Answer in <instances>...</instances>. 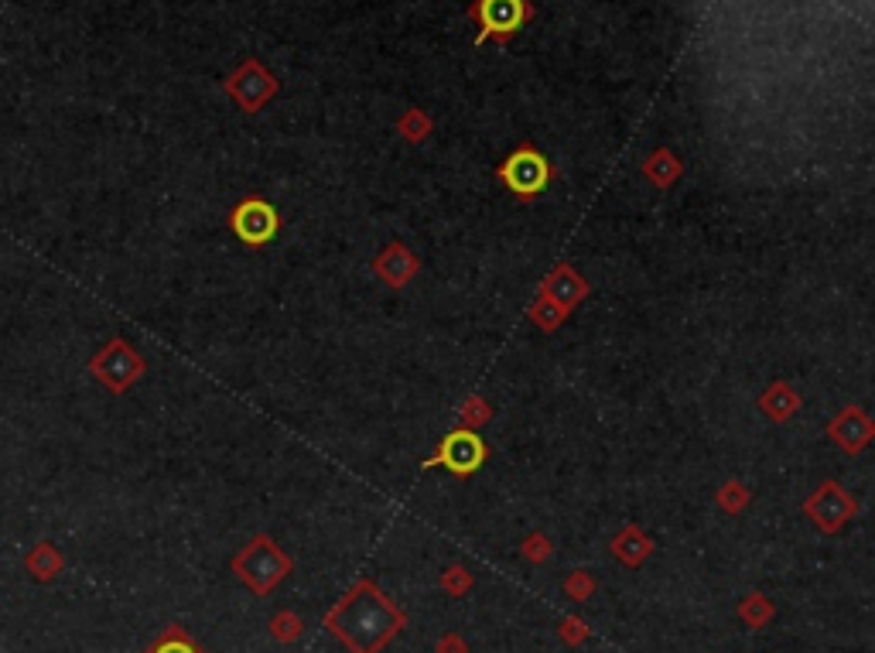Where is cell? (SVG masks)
Returning <instances> with one entry per match:
<instances>
[{
	"mask_svg": "<svg viewBox=\"0 0 875 653\" xmlns=\"http://www.w3.org/2000/svg\"><path fill=\"white\" fill-rule=\"evenodd\" d=\"M322 626L349 653H383L407 630V612L373 578H356L322 616Z\"/></svg>",
	"mask_w": 875,
	"mask_h": 653,
	"instance_id": "1",
	"label": "cell"
},
{
	"mask_svg": "<svg viewBox=\"0 0 875 653\" xmlns=\"http://www.w3.org/2000/svg\"><path fill=\"white\" fill-rule=\"evenodd\" d=\"M230 568H233L236 582L247 585L257 599H267V595H271L274 589H281V585L291 578L294 561L271 534H253L250 541L233 554Z\"/></svg>",
	"mask_w": 875,
	"mask_h": 653,
	"instance_id": "2",
	"label": "cell"
},
{
	"mask_svg": "<svg viewBox=\"0 0 875 653\" xmlns=\"http://www.w3.org/2000/svg\"><path fill=\"white\" fill-rule=\"evenodd\" d=\"M496 178L506 185V192L517 202H537L547 192V185L558 178V168L544 158L534 144H520L496 165Z\"/></svg>",
	"mask_w": 875,
	"mask_h": 653,
	"instance_id": "3",
	"label": "cell"
},
{
	"mask_svg": "<svg viewBox=\"0 0 875 653\" xmlns=\"http://www.w3.org/2000/svg\"><path fill=\"white\" fill-rule=\"evenodd\" d=\"M800 510H804V517L811 520V527L817 530V534L834 537L852 524L862 506H858L855 493H848L838 479H824L821 486H814L811 493H807V500Z\"/></svg>",
	"mask_w": 875,
	"mask_h": 653,
	"instance_id": "4",
	"label": "cell"
},
{
	"mask_svg": "<svg viewBox=\"0 0 875 653\" xmlns=\"http://www.w3.org/2000/svg\"><path fill=\"white\" fill-rule=\"evenodd\" d=\"M226 223H230V233L243 243V247L264 250L267 243L277 240L284 219H281V212H277L274 202H267L264 195H247V199H240L230 209Z\"/></svg>",
	"mask_w": 875,
	"mask_h": 653,
	"instance_id": "5",
	"label": "cell"
},
{
	"mask_svg": "<svg viewBox=\"0 0 875 653\" xmlns=\"http://www.w3.org/2000/svg\"><path fill=\"white\" fill-rule=\"evenodd\" d=\"M89 373H93L110 394H127V390L147 373V359L137 353L127 339L117 336L89 359Z\"/></svg>",
	"mask_w": 875,
	"mask_h": 653,
	"instance_id": "6",
	"label": "cell"
},
{
	"mask_svg": "<svg viewBox=\"0 0 875 653\" xmlns=\"http://www.w3.org/2000/svg\"><path fill=\"white\" fill-rule=\"evenodd\" d=\"M486 459H489V448H486V442H482L479 431L452 428L438 442L435 455H431V459H424V469L441 465V469H448L455 479H469V476H476V472L482 469V462H486Z\"/></svg>",
	"mask_w": 875,
	"mask_h": 653,
	"instance_id": "7",
	"label": "cell"
},
{
	"mask_svg": "<svg viewBox=\"0 0 875 653\" xmlns=\"http://www.w3.org/2000/svg\"><path fill=\"white\" fill-rule=\"evenodd\" d=\"M824 435L831 438V445L838 448V452H845L848 459H855V455H862L865 448L872 445L875 438V421L872 414L865 411L862 404H845L838 414L828 421V428H824Z\"/></svg>",
	"mask_w": 875,
	"mask_h": 653,
	"instance_id": "8",
	"label": "cell"
},
{
	"mask_svg": "<svg viewBox=\"0 0 875 653\" xmlns=\"http://www.w3.org/2000/svg\"><path fill=\"white\" fill-rule=\"evenodd\" d=\"M370 271L376 281L387 284L390 291H404L407 284H414L417 274H421V257H417V250L407 247L404 240H390L387 247L373 253Z\"/></svg>",
	"mask_w": 875,
	"mask_h": 653,
	"instance_id": "9",
	"label": "cell"
},
{
	"mask_svg": "<svg viewBox=\"0 0 875 653\" xmlns=\"http://www.w3.org/2000/svg\"><path fill=\"white\" fill-rule=\"evenodd\" d=\"M537 295L558 301V305L564 308V312H575L582 301H588V295H592V284H588V277L578 271L575 264H568V260H558V264L551 267L541 284H537Z\"/></svg>",
	"mask_w": 875,
	"mask_h": 653,
	"instance_id": "10",
	"label": "cell"
},
{
	"mask_svg": "<svg viewBox=\"0 0 875 653\" xmlns=\"http://www.w3.org/2000/svg\"><path fill=\"white\" fill-rule=\"evenodd\" d=\"M472 14L482 24L479 42H486V38H500L503 42V38H510L513 31L523 28V21L530 18V7L527 0H479L472 7Z\"/></svg>",
	"mask_w": 875,
	"mask_h": 653,
	"instance_id": "11",
	"label": "cell"
},
{
	"mask_svg": "<svg viewBox=\"0 0 875 653\" xmlns=\"http://www.w3.org/2000/svg\"><path fill=\"white\" fill-rule=\"evenodd\" d=\"M226 89H230V96L243 106V110L257 113L260 106H264L277 93V79L267 76L257 62H247V65H240L230 79H226Z\"/></svg>",
	"mask_w": 875,
	"mask_h": 653,
	"instance_id": "12",
	"label": "cell"
},
{
	"mask_svg": "<svg viewBox=\"0 0 875 653\" xmlns=\"http://www.w3.org/2000/svg\"><path fill=\"white\" fill-rule=\"evenodd\" d=\"M653 551H657V544H653V537L640 524H623L609 541V554L629 571L643 568Z\"/></svg>",
	"mask_w": 875,
	"mask_h": 653,
	"instance_id": "13",
	"label": "cell"
},
{
	"mask_svg": "<svg viewBox=\"0 0 875 653\" xmlns=\"http://www.w3.org/2000/svg\"><path fill=\"white\" fill-rule=\"evenodd\" d=\"M756 407H759V414H763L766 421L787 424V421H793L800 414V407H804V397H800V390L793 387V383L773 380L770 387H766L763 394L756 397Z\"/></svg>",
	"mask_w": 875,
	"mask_h": 653,
	"instance_id": "14",
	"label": "cell"
},
{
	"mask_svg": "<svg viewBox=\"0 0 875 653\" xmlns=\"http://www.w3.org/2000/svg\"><path fill=\"white\" fill-rule=\"evenodd\" d=\"M640 171H643V178L653 185V189L667 192V189H674L677 178L684 175V165H681V161H677V154L670 151V148H657V151H650V154H646V158H643Z\"/></svg>",
	"mask_w": 875,
	"mask_h": 653,
	"instance_id": "15",
	"label": "cell"
},
{
	"mask_svg": "<svg viewBox=\"0 0 875 653\" xmlns=\"http://www.w3.org/2000/svg\"><path fill=\"white\" fill-rule=\"evenodd\" d=\"M24 568H28V575L38 578V582H55V578L62 575V568H65V558L59 554L55 544L38 541L35 548L28 551V558H24Z\"/></svg>",
	"mask_w": 875,
	"mask_h": 653,
	"instance_id": "16",
	"label": "cell"
},
{
	"mask_svg": "<svg viewBox=\"0 0 875 653\" xmlns=\"http://www.w3.org/2000/svg\"><path fill=\"white\" fill-rule=\"evenodd\" d=\"M735 616L749 630H763V626H770L776 619V602L766 592H746L739 599V606H735Z\"/></svg>",
	"mask_w": 875,
	"mask_h": 653,
	"instance_id": "17",
	"label": "cell"
},
{
	"mask_svg": "<svg viewBox=\"0 0 875 653\" xmlns=\"http://www.w3.org/2000/svg\"><path fill=\"white\" fill-rule=\"evenodd\" d=\"M144 653H209V650L202 647V643L195 640L188 630H182L178 623H171L158 636H154L151 647H147Z\"/></svg>",
	"mask_w": 875,
	"mask_h": 653,
	"instance_id": "18",
	"label": "cell"
},
{
	"mask_svg": "<svg viewBox=\"0 0 875 653\" xmlns=\"http://www.w3.org/2000/svg\"><path fill=\"white\" fill-rule=\"evenodd\" d=\"M267 633H271V640L281 643V647H294V643L305 636V619L294 609H277L274 616L267 619Z\"/></svg>",
	"mask_w": 875,
	"mask_h": 653,
	"instance_id": "19",
	"label": "cell"
},
{
	"mask_svg": "<svg viewBox=\"0 0 875 653\" xmlns=\"http://www.w3.org/2000/svg\"><path fill=\"white\" fill-rule=\"evenodd\" d=\"M749 503H752V489L742 483V479H725V483L715 489V506L725 513V517H739V513H746Z\"/></svg>",
	"mask_w": 875,
	"mask_h": 653,
	"instance_id": "20",
	"label": "cell"
},
{
	"mask_svg": "<svg viewBox=\"0 0 875 653\" xmlns=\"http://www.w3.org/2000/svg\"><path fill=\"white\" fill-rule=\"evenodd\" d=\"M568 315L571 312H564L558 301H551V298H544V295H537L534 301H530V308H527V318L541 332H547V336H554V332H558L561 325L568 322Z\"/></svg>",
	"mask_w": 875,
	"mask_h": 653,
	"instance_id": "21",
	"label": "cell"
},
{
	"mask_svg": "<svg viewBox=\"0 0 875 653\" xmlns=\"http://www.w3.org/2000/svg\"><path fill=\"white\" fill-rule=\"evenodd\" d=\"M493 401H489L486 394H469L465 401L459 404V428H469V431H479L486 428L489 421H493Z\"/></svg>",
	"mask_w": 875,
	"mask_h": 653,
	"instance_id": "22",
	"label": "cell"
},
{
	"mask_svg": "<svg viewBox=\"0 0 875 653\" xmlns=\"http://www.w3.org/2000/svg\"><path fill=\"white\" fill-rule=\"evenodd\" d=\"M472 585H476V575H472V571L465 568L462 561H455V565H448V568L438 575V589L445 592L448 599H465V595L472 592Z\"/></svg>",
	"mask_w": 875,
	"mask_h": 653,
	"instance_id": "23",
	"label": "cell"
},
{
	"mask_svg": "<svg viewBox=\"0 0 875 653\" xmlns=\"http://www.w3.org/2000/svg\"><path fill=\"white\" fill-rule=\"evenodd\" d=\"M595 589H599V582H595V575L585 568H575L571 575H564L561 582V592L568 595L571 602H588L595 595Z\"/></svg>",
	"mask_w": 875,
	"mask_h": 653,
	"instance_id": "24",
	"label": "cell"
},
{
	"mask_svg": "<svg viewBox=\"0 0 875 653\" xmlns=\"http://www.w3.org/2000/svg\"><path fill=\"white\" fill-rule=\"evenodd\" d=\"M554 554V541L544 534V530H534L520 541V558L530 561V565H547Z\"/></svg>",
	"mask_w": 875,
	"mask_h": 653,
	"instance_id": "25",
	"label": "cell"
},
{
	"mask_svg": "<svg viewBox=\"0 0 875 653\" xmlns=\"http://www.w3.org/2000/svg\"><path fill=\"white\" fill-rule=\"evenodd\" d=\"M397 134L404 137V141H411V144L428 141V134H431V117H424L421 110H407L404 117L397 120Z\"/></svg>",
	"mask_w": 875,
	"mask_h": 653,
	"instance_id": "26",
	"label": "cell"
},
{
	"mask_svg": "<svg viewBox=\"0 0 875 653\" xmlns=\"http://www.w3.org/2000/svg\"><path fill=\"white\" fill-rule=\"evenodd\" d=\"M558 636L564 647H582V643L592 640V626H588L582 616H564L558 623Z\"/></svg>",
	"mask_w": 875,
	"mask_h": 653,
	"instance_id": "27",
	"label": "cell"
},
{
	"mask_svg": "<svg viewBox=\"0 0 875 653\" xmlns=\"http://www.w3.org/2000/svg\"><path fill=\"white\" fill-rule=\"evenodd\" d=\"M435 653H469V640L459 630H448L435 640Z\"/></svg>",
	"mask_w": 875,
	"mask_h": 653,
	"instance_id": "28",
	"label": "cell"
}]
</instances>
